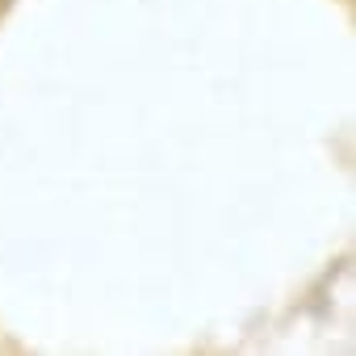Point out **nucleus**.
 Masks as SVG:
<instances>
[]
</instances>
